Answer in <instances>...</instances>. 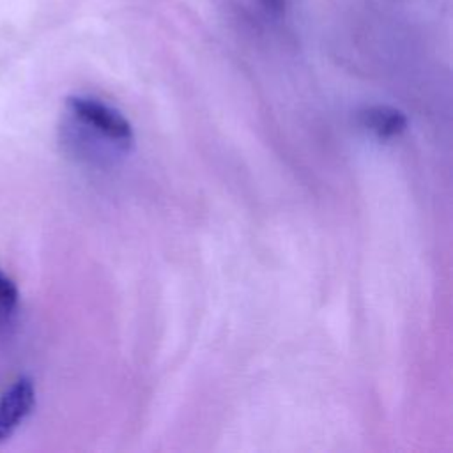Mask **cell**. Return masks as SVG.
<instances>
[{"instance_id":"cell-1","label":"cell","mask_w":453,"mask_h":453,"mask_svg":"<svg viewBox=\"0 0 453 453\" xmlns=\"http://www.w3.org/2000/svg\"><path fill=\"white\" fill-rule=\"evenodd\" d=\"M67 110L74 120L110 142L127 147L134 140V133L127 119L99 99L73 96L67 99Z\"/></svg>"},{"instance_id":"cell-2","label":"cell","mask_w":453,"mask_h":453,"mask_svg":"<svg viewBox=\"0 0 453 453\" xmlns=\"http://www.w3.org/2000/svg\"><path fill=\"white\" fill-rule=\"evenodd\" d=\"M35 407V388L28 377H19L0 395V444L7 442Z\"/></svg>"},{"instance_id":"cell-3","label":"cell","mask_w":453,"mask_h":453,"mask_svg":"<svg viewBox=\"0 0 453 453\" xmlns=\"http://www.w3.org/2000/svg\"><path fill=\"white\" fill-rule=\"evenodd\" d=\"M359 122L382 140L395 138L407 127V117L391 106H368L359 113Z\"/></svg>"},{"instance_id":"cell-4","label":"cell","mask_w":453,"mask_h":453,"mask_svg":"<svg viewBox=\"0 0 453 453\" xmlns=\"http://www.w3.org/2000/svg\"><path fill=\"white\" fill-rule=\"evenodd\" d=\"M19 306V288L16 281L0 267V324L9 322Z\"/></svg>"},{"instance_id":"cell-5","label":"cell","mask_w":453,"mask_h":453,"mask_svg":"<svg viewBox=\"0 0 453 453\" xmlns=\"http://www.w3.org/2000/svg\"><path fill=\"white\" fill-rule=\"evenodd\" d=\"M262 9L269 14V16H274V18H280L285 9H287V4L288 0H258Z\"/></svg>"}]
</instances>
